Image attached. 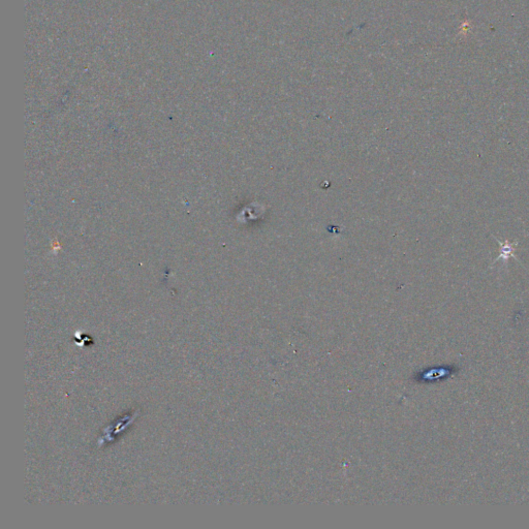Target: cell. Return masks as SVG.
I'll return each mask as SVG.
<instances>
[{"mask_svg": "<svg viewBox=\"0 0 529 529\" xmlns=\"http://www.w3.org/2000/svg\"><path fill=\"white\" fill-rule=\"evenodd\" d=\"M497 242L499 243V246H500V250H499V255L495 258L494 262H496L498 259H502L503 262H507L508 259L510 257H515V251H516V248L518 246L517 242H510L508 240H505L504 242H501L499 241L498 239H496Z\"/></svg>", "mask_w": 529, "mask_h": 529, "instance_id": "obj_1", "label": "cell"}]
</instances>
